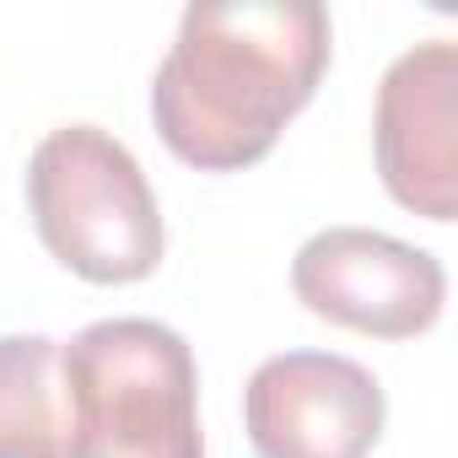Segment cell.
<instances>
[{
    "instance_id": "obj_7",
    "label": "cell",
    "mask_w": 458,
    "mask_h": 458,
    "mask_svg": "<svg viewBox=\"0 0 458 458\" xmlns=\"http://www.w3.org/2000/svg\"><path fill=\"white\" fill-rule=\"evenodd\" d=\"M0 458H71L60 340L0 335Z\"/></svg>"
},
{
    "instance_id": "obj_3",
    "label": "cell",
    "mask_w": 458,
    "mask_h": 458,
    "mask_svg": "<svg viewBox=\"0 0 458 458\" xmlns=\"http://www.w3.org/2000/svg\"><path fill=\"white\" fill-rule=\"evenodd\" d=\"M44 249L92 286H135L162 265V205L135 151L98 124H60L28 162Z\"/></svg>"
},
{
    "instance_id": "obj_5",
    "label": "cell",
    "mask_w": 458,
    "mask_h": 458,
    "mask_svg": "<svg viewBox=\"0 0 458 458\" xmlns=\"http://www.w3.org/2000/svg\"><path fill=\"white\" fill-rule=\"evenodd\" d=\"M383 420V383L340 351H281L243 388V426L259 458H372Z\"/></svg>"
},
{
    "instance_id": "obj_2",
    "label": "cell",
    "mask_w": 458,
    "mask_h": 458,
    "mask_svg": "<svg viewBox=\"0 0 458 458\" xmlns=\"http://www.w3.org/2000/svg\"><path fill=\"white\" fill-rule=\"evenodd\" d=\"M71 458H205L199 367L157 318H98L60 345Z\"/></svg>"
},
{
    "instance_id": "obj_6",
    "label": "cell",
    "mask_w": 458,
    "mask_h": 458,
    "mask_svg": "<svg viewBox=\"0 0 458 458\" xmlns=\"http://www.w3.org/2000/svg\"><path fill=\"white\" fill-rule=\"evenodd\" d=\"M372 146H377V173L394 205L426 221L458 216V49L453 38H426L383 71Z\"/></svg>"
},
{
    "instance_id": "obj_1",
    "label": "cell",
    "mask_w": 458,
    "mask_h": 458,
    "mask_svg": "<svg viewBox=\"0 0 458 458\" xmlns=\"http://www.w3.org/2000/svg\"><path fill=\"white\" fill-rule=\"evenodd\" d=\"M329 12L308 0L189 6L151 76L162 146L199 173L265 162L329 71Z\"/></svg>"
},
{
    "instance_id": "obj_4",
    "label": "cell",
    "mask_w": 458,
    "mask_h": 458,
    "mask_svg": "<svg viewBox=\"0 0 458 458\" xmlns=\"http://www.w3.org/2000/svg\"><path fill=\"white\" fill-rule=\"evenodd\" d=\"M297 302L351 335L415 340L447 308V270L437 254L372 226H324L292 259Z\"/></svg>"
}]
</instances>
